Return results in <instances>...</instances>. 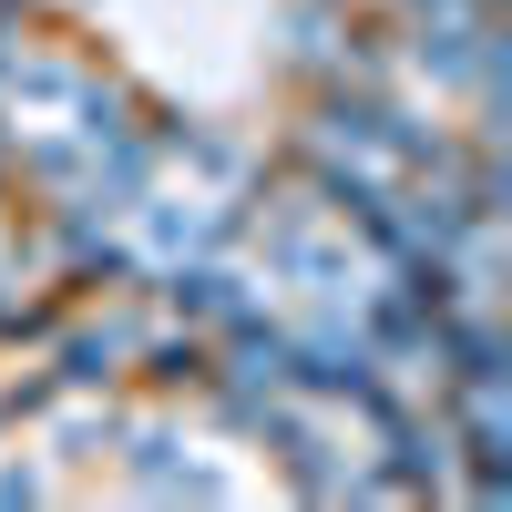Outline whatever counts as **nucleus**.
I'll use <instances>...</instances> for the list:
<instances>
[{
  "label": "nucleus",
  "mask_w": 512,
  "mask_h": 512,
  "mask_svg": "<svg viewBox=\"0 0 512 512\" xmlns=\"http://www.w3.org/2000/svg\"><path fill=\"white\" fill-rule=\"evenodd\" d=\"M0 52H11V41H0Z\"/></svg>",
  "instance_id": "1"
}]
</instances>
